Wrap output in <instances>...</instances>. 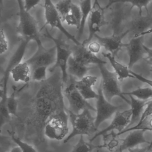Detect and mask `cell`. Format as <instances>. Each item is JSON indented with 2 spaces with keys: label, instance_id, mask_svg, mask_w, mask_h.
Here are the masks:
<instances>
[{
  "label": "cell",
  "instance_id": "6da1fadb",
  "mask_svg": "<svg viewBox=\"0 0 152 152\" xmlns=\"http://www.w3.org/2000/svg\"><path fill=\"white\" fill-rule=\"evenodd\" d=\"M68 114L72 129L64 140V143H67L75 136H90L97 130L95 125V117L91 115L90 110L86 109L78 114L68 111Z\"/></svg>",
  "mask_w": 152,
  "mask_h": 152
},
{
  "label": "cell",
  "instance_id": "7a4b0ae2",
  "mask_svg": "<svg viewBox=\"0 0 152 152\" xmlns=\"http://www.w3.org/2000/svg\"><path fill=\"white\" fill-rule=\"evenodd\" d=\"M68 114L62 109L50 115L44 125V134L48 138L61 140L67 137L69 132Z\"/></svg>",
  "mask_w": 152,
  "mask_h": 152
},
{
  "label": "cell",
  "instance_id": "3957f363",
  "mask_svg": "<svg viewBox=\"0 0 152 152\" xmlns=\"http://www.w3.org/2000/svg\"><path fill=\"white\" fill-rule=\"evenodd\" d=\"M19 7V23L17 27V32L22 39L34 41L37 44L42 43L39 36L38 24L35 18L24 8L23 1H17Z\"/></svg>",
  "mask_w": 152,
  "mask_h": 152
},
{
  "label": "cell",
  "instance_id": "277c9868",
  "mask_svg": "<svg viewBox=\"0 0 152 152\" xmlns=\"http://www.w3.org/2000/svg\"><path fill=\"white\" fill-rule=\"evenodd\" d=\"M44 35L54 42L56 50V58L54 65L49 69L50 73H53L56 69H60L62 73V80L63 84L67 83L68 81L67 64L68 60L72 56V49L69 45L60 39L53 37L49 31L45 28Z\"/></svg>",
  "mask_w": 152,
  "mask_h": 152
},
{
  "label": "cell",
  "instance_id": "5b68a950",
  "mask_svg": "<svg viewBox=\"0 0 152 152\" xmlns=\"http://www.w3.org/2000/svg\"><path fill=\"white\" fill-rule=\"evenodd\" d=\"M98 66L102 76V80L100 83L106 99L111 102L113 98L115 96L120 97L127 104H130V101L124 96L121 91L117 75L115 72L109 71L105 66V65Z\"/></svg>",
  "mask_w": 152,
  "mask_h": 152
},
{
  "label": "cell",
  "instance_id": "8992f818",
  "mask_svg": "<svg viewBox=\"0 0 152 152\" xmlns=\"http://www.w3.org/2000/svg\"><path fill=\"white\" fill-rule=\"evenodd\" d=\"M44 15H45V24L42 28L47 26H49L51 28H56L62 32L69 40L72 41L75 45L80 46L82 43L79 40L76 39L66 30L63 26L62 19L56 9V6L50 0H46L44 1Z\"/></svg>",
  "mask_w": 152,
  "mask_h": 152
},
{
  "label": "cell",
  "instance_id": "52a82bcc",
  "mask_svg": "<svg viewBox=\"0 0 152 152\" xmlns=\"http://www.w3.org/2000/svg\"><path fill=\"white\" fill-rule=\"evenodd\" d=\"M64 95L69 103L68 111L75 114L80 113L86 109L96 112V108L83 97L76 88L74 82H72L65 88Z\"/></svg>",
  "mask_w": 152,
  "mask_h": 152
},
{
  "label": "cell",
  "instance_id": "ba28073f",
  "mask_svg": "<svg viewBox=\"0 0 152 152\" xmlns=\"http://www.w3.org/2000/svg\"><path fill=\"white\" fill-rule=\"evenodd\" d=\"M98 97L97 99L96 113L95 117V125L97 129L101 124L110 119L118 112L121 106L112 104L107 101L103 94L102 87L100 83L98 89Z\"/></svg>",
  "mask_w": 152,
  "mask_h": 152
},
{
  "label": "cell",
  "instance_id": "9c48e42d",
  "mask_svg": "<svg viewBox=\"0 0 152 152\" xmlns=\"http://www.w3.org/2000/svg\"><path fill=\"white\" fill-rule=\"evenodd\" d=\"M56 58V50L55 46L46 48L42 43L37 44L35 53L26 62L33 70L39 66H48L55 64Z\"/></svg>",
  "mask_w": 152,
  "mask_h": 152
},
{
  "label": "cell",
  "instance_id": "30bf717a",
  "mask_svg": "<svg viewBox=\"0 0 152 152\" xmlns=\"http://www.w3.org/2000/svg\"><path fill=\"white\" fill-rule=\"evenodd\" d=\"M30 41L21 39L20 44L15 52L13 54L8 64L3 76L0 81V96H7V85L10 75V71L16 65L22 62L26 48Z\"/></svg>",
  "mask_w": 152,
  "mask_h": 152
},
{
  "label": "cell",
  "instance_id": "8fae6325",
  "mask_svg": "<svg viewBox=\"0 0 152 152\" xmlns=\"http://www.w3.org/2000/svg\"><path fill=\"white\" fill-rule=\"evenodd\" d=\"M106 8L101 7L97 1L94 2L92 10L88 19V38L82 43L83 46H86L90 42L92 38L95 37L97 32H99L103 26L107 24L105 21L104 10Z\"/></svg>",
  "mask_w": 152,
  "mask_h": 152
},
{
  "label": "cell",
  "instance_id": "7c38bea8",
  "mask_svg": "<svg viewBox=\"0 0 152 152\" xmlns=\"http://www.w3.org/2000/svg\"><path fill=\"white\" fill-rule=\"evenodd\" d=\"M132 113L131 109L123 112L118 111L114 115L113 118L110 124L105 129L96 133L93 137L90 140V142H92L99 136H104L110 132L118 131L120 133L128 128L130 122Z\"/></svg>",
  "mask_w": 152,
  "mask_h": 152
},
{
  "label": "cell",
  "instance_id": "4fadbf2b",
  "mask_svg": "<svg viewBox=\"0 0 152 152\" xmlns=\"http://www.w3.org/2000/svg\"><path fill=\"white\" fill-rule=\"evenodd\" d=\"M143 36L133 38L129 43L124 44V47L126 48L129 55L128 67L129 69L143 58L144 54L146 53L143 44Z\"/></svg>",
  "mask_w": 152,
  "mask_h": 152
},
{
  "label": "cell",
  "instance_id": "5bb4252c",
  "mask_svg": "<svg viewBox=\"0 0 152 152\" xmlns=\"http://www.w3.org/2000/svg\"><path fill=\"white\" fill-rule=\"evenodd\" d=\"M130 32V30H128L120 34H113L107 37H100L96 34L95 37L101 46L104 47L109 53L114 56L121 50L122 47H124V44L122 43V41Z\"/></svg>",
  "mask_w": 152,
  "mask_h": 152
},
{
  "label": "cell",
  "instance_id": "9a60e30c",
  "mask_svg": "<svg viewBox=\"0 0 152 152\" xmlns=\"http://www.w3.org/2000/svg\"><path fill=\"white\" fill-rule=\"evenodd\" d=\"M72 56L79 63L87 66L91 64L105 65L107 64L106 61H104L98 57L96 55L91 53L88 50L86 46L82 44L80 46L75 45V47L72 48Z\"/></svg>",
  "mask_w": 152,
  "mask_h": 152
},
{
  "label": "cell",
  "instance_id": "2e32d148",
  "mask_svg": "<svg viewBox=\"0 0 152 152\" xmlns=\"http://www.w3.org/2000/svg\"><path fill=\"white\" fill-rule=\"evenodd\" d=\"M97 80V78L93 75H87L78 81H75V87L86 100L97 99L98 94L96 93L92 87Z\"/></svg>",
  "mask_w": 152,
  "mask_h": 152
},
{
  "label": "cell",
  "instance_id": "e0dca14e",
  "mask_svg": "<svg viewBox=\"0 0 152 152\" xmlns=\"http://www.w3.org/2000/svg\"><path fill=\"white\" fill-rule=\"evenodd\" d=\"M146 132L143 130H134L130 132L125 138L122 139L119 152H123L126 150L134 148L143 144H150L145 136Z\"/></svg>",
  "mask_w": 152,
  "mask_h": 152
},
{
  "label": "cell",
  "instance_id": "ac0fdd59",
  "mask_svg": "<svg viewBox=\"0 0 152 152\" xmlns=\"http://www.w3.org/2000/svg\"><path fill=\"white\" fill-rule=\"evenodd\" d=\"M10 75L14 81L27 83L31 80V67L26 61L20 62L10 71Z\"/></svg>",
  "mask_w": 152,
  "mask_h": 152
},
{
  "label": "cell",
  "instance_id": "d6986e66",
  "mask_svg": "<svg viewBox=\"0 0 152 152\" xmlns=\"http://www.w3.org/2000/svg\"><path fill=\"white\" fill-rule=\"evenodd\" d=\"M130 98L131 111L132 115L131 118L130 122L128 128H130L131 126L134 124L138 123L140 119V116L145 109L147 105L151 100H140L137 99L135 98L134 97L131 96H129Z\"/></svg>",
  "mask_w": 152,
  "mask_h": 152
},
{
  "label": "cell",
  "instance_id": "ffe728a7",
  "mask_svg": "<svg viewBox=\"0 0 152 152\" xmlns=\"http://www.w3.org/2000/svg\"><path fill=\"white\" fill-rule=\"evenodd\" d=\"M102 55L109 60L115 72L118 76L119 81H122L124 79L128 78H135L131 74V70L129 69V67L116 61L114 56L110 53H105L104 52H102Z\"/></svg>",
  "mask_w": 152,
  "mask_h": 152
},
{
  "label": "cell",
  "instance_id": "44dd1931",
  "mask_svg": "<svg viewBox=\"0 0 152 152\" xmlns=\"http://www.w3.org/2000/svg\"><path fill=\"white\" fill-rule=\"evenodd\" d=\"M91 68L77 62L72 55L68 60L67 72L80 80L85 76L88 71Z\"/></svg>",
  "mask_w": 152,
  "mask_h": 152
},
{
  "label": "cell",
  "instance_id": "7402d4cb",
  "mask_svg": "<svg viewBox=\"0 0 152 152\" xmlns=\"http://www.w3.org/2000/svg\"><path fill=\"white\" fill-rule=\"evenodd\" d=\"M104 143L101 145L102 148H105L111 152H119L122 140L118 138L113 131L109 134L104 135Z\"/></svg>",
  "mask_w": 152,
  "mask_h": 152
},
{
  "label": "cell",
  "instance_id": "603a6c76",
  "mask_svg": "<svg viewBox=\"0 0 152 152\" xmlns=\"http://www.w3.org/2000/svg\"><path fill=\"white\" fill-rule=\"evenodd\" d=\"M80 6L81 10L82 18L80 28L78 30L79 39L81 38L83 34L85 24L88 19L92 9L91 1L90 0L81 1L80 2Z\"/></svg>",
  "mask_w": 152,
  "mask_h": 152
},
{
  "label": "cell",
  "instance_id": "cb8c5ba5",
  "mask_svg": "<svg viewBox=\"0 0 152 152\" xmlns=\"http://www.w3.org/2000/svg\"><path fill=\"white\" fill-rule=\"evenodd\" d=\"M152 25V17L149 15L147 16H139V18L135 19L132 23V28L131 31H135L137 32L136 34H139L145 31V29Z\"/></svg>",
  "mask_w": 152,
  "mask_h": 152
},
{
  "label": "cell",
  "instance_id": "d4e9b609",
  "mask_svg": "<svg viewBox=\"0 0 152 152\" xmlns=\"http://www.w3.org/2000/svg\"><path fill=\"white\" fill-rule=\"evenodd\" d=\"M138 130L145 132L152 131V115L146 117L143 121L138 123L134 127L127 128L121 132L115 133V134L117 136H120L126 132Z\"/></svg>",
  "mask_w": 152,
  "mask_h": 152
},
{
  "label": "cell",
  "instance_id": "484cf974",
  "mask_svg": "<svg viewBox=\"0 0 152 152\" xmlns=\"http://www.w3.org/2000/svg\"><path fill=\"white\" fill-rule=\"evenodd\" d=\"M124 95L136 97L140 100H145L152 99V88L151 87L139 88L130 92H123Z\"/></svg>",
  "mask_w": 152,
  "mask_h": 152
},
{
  "label": "cell",
  "instance_id": "4316f807",
  "mask_svg": "<svg viewBox=\"0 0 152 152\" xmlns=\"http://www.w3.org/2000/svg\"><path fill=\"white\" fill-rule=\"evenodd\" d=\"M101 148V145H95L91 142L85 141L83 136H80L77 144L73 147L71 152H92L96 148Z\"/></svg>",
  "mask_w": 152,
  "mask_h": 152
},
{
  "label": "cell",
  "instance_id": "83f0119b",
  "mask_svg": "<svg viewBox=\"0 0 152 152\" xmlns=\"http://www.w3.org/2000/svg\"><path fill=\"white\" fill-rule=\"evenodd\" d=\"M72 4V1L63 0L58 1L55 6L63 23L64 22L66 17L71 13Z\"/></svg>",
  "mask_w": 152,
  "mask_h": 152
},
{
  "label": "cell",
  "instance_id": "f1b7e54d",
  "mask_svg": "<svg viewBox=\"0 0 152 152\" xmlns=\"http://www.w3.org/2000/svg\"><path fill=\"white\" fill-rule=\"evenodd\" d=\"M13 91L10 96H8L7 99V107L10 114L18 117V103L16 98V87L14 86L13 88Z\"/></svg>",
  "mask_w": 152,
  "mask_h": 152
},
{
  "label": "cell",
  "instance_id": "f546056e",
  "mask_svg": "<svg viewBox=\"0 0 152 152\" xmlns=\"http://www.w3.org/2000/svg\"><path fill=\"white\" fill-rule=\"evenodd\" d=\"M8 132L10 134L12 140L20 148L22 152H37L32 145L23 141L20 138L16 136L14 132L8 131Z\"/></svg>",
  "mask_w": 152,
  "mask_h": 152
},
{
  "label": "cell",
  "instance_id": "4dcf8cb0",
  "mask_svg": "<svg viewBox=\"0 0 152 152\" xmlns=\"http://www.w3.org/2000/svg\"><path fill=\"white\" fill-rule=\"evenodd\" d=\"M152 2V1H118V2L123 3H129L131 4L130 10L133 8L137 7L139 10V16H142V10L145 8L146 10L147 15H149L148 10V6L150 3Z\"/></svg>",
  "mask_w": 152,
  "mask_h": 152
},
{
  "label": "cell",
  "instance_id": "1f68e13d",
  "mask_svg": "<svg viewBox=\"0 0 152 152\" xmlns=\"http://www.w3.org/2000/svg\"><path fill=\"white\" fill-rule=\"evenodd\" d=\"M45 66H39L33 70L31 78L33 80L42 82L47 80V68Z\"/></svg>",
  "mask_w": 152,
  "mask_h": 152
},
{
  "label": "cell",
  "instance_id": "d6a6232c",
  "mask_svg": "<svg viewBox=\"0 0 152 152\" xmlns=\"http://www.w3.org/2000/svg\"><path fill=\"white\" fill-rule=\"evenodd\" d=\"M9 42L7 35L4 30L2 29L0 31V50L1 55L6 53L8 50Z\"/></svg>",
  "mask_w": 152,
  "mask_h": 152
},
{
  "label": "cell",
  "instance_id": "836d02e7",
  "mask_svg": "<svg viewBox=\"0 0 152 152\" xmlns=\"http://www.w3.org/2000/svg\"><path fill=\"white\" fill-rule=\"evenodd\" d=\"M70 13L76 18L80 25V27L82 18L81 10L80 7H79L78 5L75 4V3H72V7H71V13Z\"/></svg>",
  "mask_w": 152,
  "mask_h": 152
},
{
  "label": "cell",
  "instance_id": "e575fe53",
  "mask_svg": "<svg viewBox=\"0 0 152 152\" xmlns=\"http://www.w3.org/2000/svg\"><path fill=\"white\" fill-rule=\"evenodd\" d=\"M24 8L26 11L30 13L32 9L34 8L40 2L39 0H26L23 1Z\"/></svg>",
  "mask_w": 152,
  "mask_h": 152
},
{
  "label": "cell",
  "instance_id": "d590c367",
  "mask_svg": "<svg viewBox=\"0 0 152 152\" xmlns=\"http://www.w3.org/2000/svg\"><path fill=\"white\" fill-rule=\"evenodd\" d=\"M151 115H152V99L149 101V103L145 107L138 122L141 121L145 118Z\"/></svg>",
  "mask_w": 152,
  "mask_h": 152
},
{
  "label": "cell",
  "instance_id": "8d00e7d4",
  "mask_svg": "<svg viewBox=\"0 0 152 152\" xmlns=\"http://www.w3.org/2000/svg\"><path fill=\"white\" fill-rule=\"evenodd\" d=\"M101 47V45L98 42H94L89 43L87 48L91 53L96 55L99 53Z\"/></svg>",
  "mask_w": 152,
  "mask_h": 152
},
{
  "label": "cell",
  "instance_id": "74e56055",
  "mask_svg": "<svg viewBox=\"0 0 152 152\" xmlns=\"http://www.w3.org/2000/svg\"><path fill=\"white\" fill-rule=\"evenodd\" d=\"M64 22H66L68 26H75L78 30L80 28V25L78 21L71 13L66 17Z\"/></svg>",
  "mask_w": 152,
  "mask_h": 152
},
{
  "label": "cell",
  "instance_id": "f35d334b",
  "mask_svg": "<svg viewBox=\"0 0 152 152\" xmlns=\"http://www.w3.org/2000/svg\"><path fill=\"white\" fill-rule=\"evenodd\" d=\"M130 73L135 77V79H137V80H139L140 81L148 84V85H149L151 87V88H152V80L146 79V78L143 77L142 75H140L134 72H132V71H130Z\"/></svg>",
  "mask_w": 152,
  "mask_h": 152
},
{
  "label": "cell",
  "instance_id": "ab89813d",
  "mask_svg": "<svg viewBox=\"0 0 152 152\" xmlns=\"http://www.w3.org/2000/svg\"><path fill=\"white\" fill-rule=\"evenodd\" d=\"M144 48L147 56L144 60L151 66V71L152 72V49H150L144 45Z\"/></svg>",
  "mask_w": 152,
  "mask_h": 152
},
{
  "label": "cell",
  "instance_id": "60d3db41",
  "mask_svg": "<svg viewBox=\"0 0 152 152\" xmlns=\"http://www.w3.org/2000/svg\"><path fill=\"white\" fill-rule=\"evenodd\" d=\"M150 149L148 146L146 147L141 148L138 146L134 148H131L128 150L129 152H148Z\"/></svg>",
  "mask_w": 152,
  "mask_h": 152
},
{
  "label": "cell",
  "instance_id": "b9f144b4",
  "mask_svg": "<svg viewBox=\"0 0 152 152\" xmlns=\"http://www.w3.org/2000/svg\"><path fill=\"white\" fill-rule=\"evenodd\" d=\"M152 34V27L149 29V30H147L139 34H135L133 36V38H137V37H140V36H144L147 34Z\"/></svg>",
  "mask_w": 152,
  "mask_h": 152
},
{
  "label": "cell",
  "instance_id": "7bdbcfd3",
  "mask_svg": "<svg viewBox=\"0 0 152 152\" xmlns=\"http://www.w3.org/2000/svg\"><path fill=\"white\" fill-rule=\"evenodd\" d=\"M10 152H22V151H21V149H20V148L19 147L17 146L14 147L12 148H11V150H10Z\"/></svg>",
  "mask_w": 152,
  "mask_h": 152
},
{
  "label": "cell",
  "instance_id": "ee69618b",
  "mask_svg": "<svg viewBox=\"0 0 152 152\" xmlns=\"http://www.w3.org/2000/svg\"><path fill=\"white\" fill-rule=\"evenodd\" d=\"M152 142H151V143H150V145H148V148H149V149H151V148H152Z\"/></svg>",
  "mask_w": 152,
  "mask_h": 152
},
{
  "label": "cell",
  "instance_id": "f6af8a7d",
  "mask_svg": "<svg viewBox=\"0 0 152 152\" xmlns=\"http://www.w3.org/2000/svg\"><path fill=\"white\" fill-rule=\"evenodd\" d=\"M97 152H99V149H97Z\"/></svg>",
  "mask_w": 152,
  "mask_h": 152
},
{
  "label": "cell",
  "instance_id": "bcb514c9",
  "mask_svg": "<svg viewBox=\"0 0 152 152\" xmlns=\"http://www.w3.org/2000/svg\"><path fill=\"white\" fill-rule=\"evenodd\" d=\"M151 150H152V148H151Z\"/></svg>",
  "mask_w": 152,
  "mask_h": 152
}]
</instances>
